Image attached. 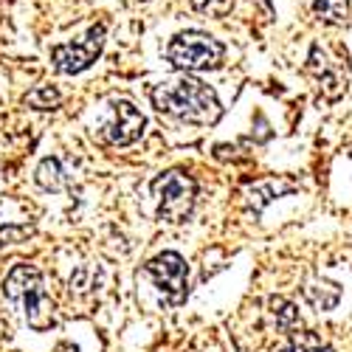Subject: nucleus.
<instances>
[{
    "label": "nucleus",
    "mask_w": 352,
    "mask_h": 352,
    "mask_svg": "<svg viewBox=\"0 0 352 352\" xmlns=\"http://www.w3.org/2000/svg\"><path fill=\"white\" fill-rule=\"evenodd\" d=\"M153 104L161 113L175 116V119L189 124H214L223 113L212 87L189 76L158 85L153 91Z\"/></svg>",
    "instance_id": "1"
},
{
    "label": "nucleus",
    "mask_w": 352,
    "mask_h": 352,
    "mask_svg": "<svg viewBox=\"0 0 352 352\" xmlns=\"http://www.w3.org/2000/svg\"><path fill=\"white\" fill-rule=\"evenodd\" d=\"M3 293L12 305H17L28 321V327L45 333L56 324V313H54V299L48 296L43 274L34 265H25V262H17V265L6 274L3 279Z\"/></svg>",
    "instance_id": "2"
},
{
    "label": "nucleus",
    "mask_w": 352,
    "mask_h": 352,
    "mask_svg": "<svg viewBox=\"0 0 352 352\" xmlns=\"http://www.w3.org/2000/svg\"><path fill=\"white\" fill-rule=\"evenodd\" d=\"M153 197L158 203V217L164 223L181 226L192 217L195 209V197H197V186L186 172L172 169L164 172L161 178L153 181Z\"/></svg>",
    "instance_id": "3"
},
{
    "label": "nucleus",
    "mask_w": 352,
    "mask_h": 352,
    "mask_svg": "<svg viewBox=\"0 0 352 352\" xmlns=\"http://www.w3.org/2000/svg\"><path fill=\"white\" fill-rule=\"evenodd\" d=\"M223 56H226V48L209 34H200V32H186L181 37H175L166 48V60L175 68H184V71L217 68L223 63Z\"/></svg>",
    "instance_id": "4"
},
{
    "label": "nucleus",
    "mask_w": 352,
    "mask_h": 352,
    "mask_svg": "<svg viewBox=\"0 0 352 352\" xmlns=\"http://www.w3.org/2000/svg\"><path fill=\"white\" fill-rule=\"evenodd\" d=\"M144 274L153 276V282L158 285L161 293H166L169 305H181L186 299V279H189V268L181 254L175 251H164L155 259H150L144 265Z\"/></svg>",
    "instance_id": "5"
},
{
    "label": "nucleus",
    "mask_w": 352,
    "mask_h": 352,
    "mask_svg": "<svg viewBox=\"0 0 352 352\" xmlns=\"http://www.w3.org/2000/svg\"><path fill=\"white\" fill-rule=\"evenodd\" d=\"M104 45V25H94L82 40L76 43H65V45H56L51 51V60L54 68L60 74H79L87 65H94V60L99 56Z\"/></svg>",
    "instance_id": "6"
},
{
    "label": "nucleus",
    "mask_w": 352,
    "mask_h": 352,
    "mask_svg": "<svg viewBox=\"0 0 352 352\" xmlns=\"http://www.w3.org/2000/svg\"><path fill=\"white\" fill-rule=\"evenodd\" d=\"M144 124H146V119L130 102H116L110 122H104V127H102V135L113 146H127V144L141 138Z\"/></svg>",
    "instance_id": "7"
},
{
    "label": "nucleus",
    "mask_w": 352,
    "mask_h": 352,
    "mask_svg": "<svg viewBox=\"0 0 352 352\" xmlns=\"http://www.w3.org/2000/svg\"><path fill=\"white\" fill-rule=\"evenodd\" d=\"M302 296L307 299V305L318 313H327L341 302V287L336 282L327 279H307L302 287Z\"/></svg>",
    "instance_id": "8"
},
{
    "label": "nucleus",
    "mask_w": 352,
    "mask_h": 352,
    "mask_svg": "<svg viewBox=\"0 0 352 352\" xmlns=\"http://www.w3.org/2000/svg\"><path fill=\"white\" fill-rule=\"evenodd\" d=\"M3 200H0V245H14L23 243L34 234V217L25 212H20L17 217H3Z\"/></svg>",
    "instance_id": "9"
},
{
    "label": "nucleus",
    "mask_w": 352,
    "mask_h": 352,
    "mask_svg": "<svg viewBox=\"0 0 352 352\" xmlns=\"http://www.w3.org/2000/svg\"><path fill=\"white\" fill-rule=\"evenodd\" d=\"M287 192H293V184H287V181H256L245 189V197H248V206L259 214L274 197L287 195Z\"/></svg>",
    "instance_id": "10"
},
{
    "label": "nucleus",
    "mask_w": 352,
    "mask_h": 352,
    "mask_svg": "<svg viewBox=\"0 0 352 352\" xmlns=\"http://www.w3.org/2000/svg\"><path fill=\"white\" fill-rule=\"evenodd\" d=\"M34 181H37V186L45 189V192H60V189L65 186L63 164L56 161V158H45V161L37 166V172H34Z\"/></svg>",
    "instance_id": "11"
},
{
    "label": "nucleus",
    "mask_w": 352,
    "mask_h": 352,
    "mask_svg": "<svg viewBox=\"0 0 352 352\" xmlns=\"http://www.w3.org/2000/svg\"><path fill=\"white\" fill-rule=\"evenodd\" d=\"M268 307H271V313H274V318H276V324H279L285 333H293V330H299V327H302L299 310H296V305H293V302L276 296V299L268 302Z\"/></svg>",
    "instance_id": "12"
},
{
    "label": "nucleus",
    "mask_w": 352,
    "mask_h": 352,
    "mask_svg": "<svg viewBox=\"0 0 352 352\" xmlns=\"http://www.w3.org/2000/svg\"><path fill=\"white\" fill-rule=\"evenodd\" d=\"M318 349H327V344L307 330L287 333V344L282 346V352H318Z\"/></svg>",
    "instance_id": "13"
},
{
    "label": "nucleus",
    "mask_w": 352,
    "mask_h": 352,
    "mask_svg": "<svg viewBox=\"0 0 352 352\" xmlns=\"http://www.w3.org/2000/svg\"><path fill=\"white\" fill-rule=\"evenodd\" d=\"M60 102H63L60 91L51 87V85H43V87H37V91H32L25 96V104H32L37 110H56V107H60Z\"/></svg>",
    "instance_id": "14"
},
{
    "label": "nucleus",
    "mask_w": 352,
    "mask_h": 352,
    "mask_svg": "<svg viewBox=\"0 0 352 352\" xmlns=\"http://www.w3.org/2000/svg\"><path fill=\"white\" fill-rule=\"evenodd\" d=\"M316 14L318 20H324V23H341L346 17V3L344 0H316Z\"/></svg>",
    "instance_id": "15"
}]
</instances>
